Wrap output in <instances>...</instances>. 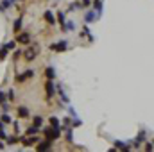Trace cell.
Segmentation results:
<instances>
[{"instance_id": "15", "label": "cell", "mask_w": 154, "mask_h": 152, "mask_svg": "<svg viewBox=\"0 0 154 152\" xmlns=\"http://www.w3.org/2000/svg\"><path fill=\"white\" fill-rule=\"evenodd\" d=\"M95 14H97V13H93V11H90V13H88V14L84 16V18H86V21H93V20H95Z\"/></svg>"}, {"instance_id": "31", "label": "cell", "mask_w": 154, "mask_h": 152, "mask_svg": "<svg viewBox=\"0 0 154 152\" xmlns=\"http://www.w3.org/2000/svg\"><path fill=\"white\" fill-rule=\"evenodd\" d=\"M0 129H4V123H2V122H0Z\"/></svg>"}, {"instance_id": "13", "label": "cell", "mask_w": 154, "mask_h": 152, "mask_svg": "<svg viewBox=\"0 0 154 152\" xmlns=\"http://www.w3.org/2000/svg\"><path fill=\"white\" fill-rule=\"evenodd\" d=\"M54 75H56L54 68H47V70H45V77H47V79H54Z\"/></svg>"}, {"instance_id": "6", "label": "cell", "mask_w": 154, "mask_h": 152, "mask_svg": "<svg viewBox=\"0 0 154 152\" xmlns=\"http://www.w3.org/2000/svg\"><path fill=\"white\" fill-rule=\"evenodd\" d=\"M45 93H47L49 98L54 95V84H52V79H49V81L45 82Z\"/></svg>"}, {"instance_id": "17", "label": "cell", "mask_w": 154, "mask_h": 152, "mask_svg": "<svg viewBox=\"0 0 154 152\" xmlns=\"http://www.w3.org/2000/svg\"><path fill=\"white\" fill-rule=\"evenodd\" d=\"M57 21H59V24H61V27L64 25V13H61V11L57 13Z\"/></svg>"}, {"instance_id": "21", "label": "cell", "mask_w": 154, "mask_h": 152, "mask_svg": "<svg viewBox=\"0 0 154 152\" xmlns=\"http://www.w3.org/2000/svg\"><path fill=\"white\" fill-rule=\"evenodd\" d=\"M41 123H43V118L36 115V116H34V125H38V127H41Z\"/></svg>"}, {"instance_id": "2", "label": "cell", "mask_w": 154, "mask_h": 152, "mask_svg": "<svg viewBox=\"0 0 154 152\" xmlns=\"http://www.w3.org/2000/svg\"><path fill=\"white\" fill-rule=\"evenodd\" d=\"M38 52H39V47H38V45H34V49L25 50V61H32V59H36Z\"/></svg>"}, {"instance_id": "1", "label": "cell", "mask_w": 154, "mask_h": 152, "mask_svg": "<svg viewBox=\"0 0 154 152\" xmlns=\"http://www.w3.org/2000/svg\"><path fill=\"white\" fill-rule=\"evenodd\" d=\"M61 131H63V129L57 125V127H49V129H45L43 133H45V138H49V140H57V138L61 136Z\"/></svg>"}, {"instance_id": "22", "label": "cell", "mask_w": 154, "mask_h": 152, "mask_svg": "<svg viewBox=\"0 0 154 152\" xmlns=\"http://www.w3.org/2000/svg\"><path fill=\"white\" fill-rule=\"evenodd\" d=\"M20 27H21V18H18V20L14 21V32H18V31H20Z\"/></svg>"}, {"instance_id": "8", "label": "cell", "mask_w": 154, "mask_h": 152, "mask_svg": "<svg viewBox=\"0 0 154 152\" xmlns=\"http://www.w3.org/2000/svg\"><path fill=\"white\" fill-rule=\"evenodd\" d=\"M50 147H52V140H49V138H47L45 141H41L39 145H36V148H38V150H49Z\"/></svg>"}, {"instance_id": "12", "label": "cell", "mask_w": 154, "mask_h": 152, "mask_svg": "<svg viewBox=\"0 0 154 152\" xmlns=\"http://www.w3.org/2000/svg\"><path fill=\"white\" fill-rule=\"evenodd\" d=\"M38 131H39V127H38V125H31V127L27 129V134H29V136H32V134H36Z\"/></svg>"}, {"instance_id": "30", "label": "cell", "mask_w": 154, "mask_h": 152, "mask_svg": "<svg viewBox=\"0 0 154 152\" xmlns=\"http://www.w3.org/2000/svg\"><path fill=\"white\" fill-rule=\"evenodd\" d=\"M145 150H149V152H150V150H152V145H150V143H147V145H145Z\"/></svg>"}, {"instance_id": "5", "label": "cell", "mask_w": 154, "mask_h": 152, "mask_svg": "<svg viewBox=\"0 0 154 152\" xmlns=\"http://www.w3.org/2000/svg\"><path fill=\"white\" fill-rule=\"evenodd\" d=\"M31 77H34V70H25V74L16 75V82H24V81H27Z\"/></svg>"}, {"instance_id": "18", "label": "cell", "mask_w": 154, "mask_h": 152, "mask_svg": "<svg viewBox=\"0 0 154 152\" xmlns=\"http://www.w3.org/2000/svg\"><path fill=\"white\" fill-rule=\"evenodd\" d=\"M49 122H50V125H52V127H57V125H59V120H57L56 116H50V118H49Z\"/></svg>"}, {"instance_id": "28", "label": "cell", "mask_w": 154, "mask_h": 152, "mask_svg": "<svg viewBox=\"0 0 154 152\" xmlns=\"http://www.w3.org/2000/svg\"><path fill=\"white\" fill-rule=\"evenodd\" d=\"M0 138H2V140H6V138H7V134H6L4 129H0Z\"/></svg>"}, {"instance_id": "7", "label": "cell", "mask_w": 154, "mask_h": 152, "mask_svg": "<svg viewBox=\"0 0 154 152\" xmlns=\"http://www.w3.org/2000/svg\"><path fill=\"white\" fill-rule=\"evenodd\" d=\"M21 143H24L25 147H32V145H36V143H38V138H34V134H32V138L27 134V138L21 140Z\"/></svg>"}, {"instance_id": "3", "label": "cell", "mask_w": 154, "mask_h": 152, "mask_svg": "<svg viewBox=\"0 0 154 152\" xmlns=\"http://www.w3.org/2000/svg\"><path fill=\"white\" fill-rule=\"evenodd\" d=\"M50 50H54V52H63V50H67V41L52 43V45H50Z\"/></svg>"}, {"instance_id": "4", "label": "cell", "mask_w": 154, "mask_h": 152, "mask_svg": "<svg viewBox=\"0 0 154 152\" xmlns=\"http://www.w3.org/2000/svg\"><path fill=\"white\" fill-rule=\"evenodd\" d=\"M16 43H24V45H27V43H31V36L27 32H21V34L16 32Z\"/></svg>"}, {"instance_id": "23", "label": "cell", "mask_w": 154, "mask_h": 152, "mask_svg": "<svg viewBox=\"0 0 154 152\" xmlns=\"http://www.w3.org/2000/svg\"><path fill=\"white\" fill-rule=\"evenodd\" d=\"M2 123H11V116L9 115H2Z\"/></svg>"}, {"instance_id": "25", "label": "cell", "mask_w": 154, "mask_h": 152, "mask_svg": "<svg viewBox=\"0 0 154 152\" xmlns=\"http://www.w3.org/2000/svg\"><path fill=\"white\" fill-rule=\"evenodd\" d=\"M6 140H7V141H9L11 145H14V143L18 141V136H13V138H6Z\"/></svg>"}, {"instance_id": "27", "label": "cell", "mask_w": 154, "mask_h": 152, "mask_svg": "<svg viewBox=\"0 0 154 152\" xmlns=\"http://www.w3.org/2000/svg\"><path fill=\"white\" fill-rule=\"evenodd\" d=\"M7 98H9V100H11V102H13V100H14V91H13V90H11V91H9V93H7Z\"/></svg>"}, {"instance_id": "9", "label": "cell", "mask_w": 154, "mask_h": 152, "mask_svg": "<svg viewBox=\"0 0 154 152\" xmlns=\"http://www.w3.org/2000/svg\"><path fill=\"white\" fill-rule=\"evenodd\" d=\"M18 116L20 118H27L29 116V109H27V107H24V106H20L18 107Z\"/></svg>"}, {"instance_id": "24", "label": "cell", "mask_w": 154, "mask_h": 152, "mask_svg": "<svg viewBox=\"0 0 154 152\" xmlns=\"http://www.w3.org/2000/svg\"><path fill=\"white\" fill-rule=\"evenodd\" d=\"M63 31H74V24H72V21H68V24L64 25V29H63Z\"/></svg>"}, {"instance_id": "19", "label": "cell", "mask_w": 154, "mask_h": 152, "mask_svg": "<svg viewBox=\"0 0 154 152\" xmlns=\"http://www.w3.org/2000/svg\"><path fill=\"white\" fill-rule=\"evenodd\" d=\"M6 56H7V49H6V47H4V49H0V61H4Z\"/></svg>"}, {"instance_id": "16", "label": "cell", "mask_w": 154, "mask_h": 152, "mask_svg": "<svg viewBox=\"0 0 154 152\" xmlns=\"http://www.w3.org/2000/svg\"><path fill=\"white\" fill-rule=\"evenodd\" d=\"M93 7L97 9V13H100V11H102V2H100V0H95V2H93Z\"/></svg>"}, {"instance_id": "11", "label": "cell", "mask_w": 154, "mask_h": 152, "mask_svg": "<svg viewBox=\"0 0 154 152\" xmlns=\"http://www.w3.org/2000/svg\"><path fill=\"white\" fill-rule=\"evenodd\" d=\"M57 91H59V97L63 98V102H64V104H68V102H70V100H68V97L64 95V91H63V88H61V86H57Z\"/></svg>"}, {"instance_id": "20", "label": "cell", "mask_w": 154, "mask_h": 152, "mask_svg": "<svg viewBox=\"0 0 154 152\" xmlns=\"http://www.w3.org/2000/svg\"><path fill=\"white\" fill-rule=\"evenodd\" d=\"M7 50H13L14 47H16V41H9V43H6V45H4Z\"/></svg>"}, {"instance_id": "29", "label": "cell", "mask_w": 154, "mask_h": 152, "mask_svg": "<svg viewBox=\"0 0 154 152\" xmlns=\"http://www.w3.org/2000/svg\"><path fill=\"white\" fill-rule=\"evenodd\" d=\"M18 57H21V50H16V52H14V59H16V61H18Z\"/></svg>"}, {"instance_id": "10", "label": "cell", "mask_w": 154, "mask_h": 152, "mask_svg": "<svg viewBox=\"0 0 154 152\" xmlns=\"http://www.w3.org/2000/svg\"><path fill=\"white\" fill-rule=\"evenodd\" d=\"M43 18H45V21H47V24L54 25V21H56V20H54V16H52V13H50V11H47L45 14H43Z\"/></svg>"}, {"instance_id": "14", "label": "cell", "mask_w": 154, "mask_h": 152, "mask_svg": "<svg viewBox=\"0 0 154 152\" xmlns=\"http://www.w3.org/2000/svg\"><path fill=\"white\" fill-rule=\"evenodd\" d=\"M115 147H117V148H124V150H129V145H125V143H122V141H115Z\"/></svg>"}, {"instance_id": "26", "label": "cell", "mask_w": 154, "mask_h": 152, "mask_svg": "<svg viewBox=\"0 0 154 152\" xmlns=\"http://www.w3.org/2000/svg\"><path fill=\"white\" fill-rule=\"evenodd\" d=\"M6 98H7V97H6V93L0 91V104H4V102H6Z\"/></svg>"}]
</instances>
